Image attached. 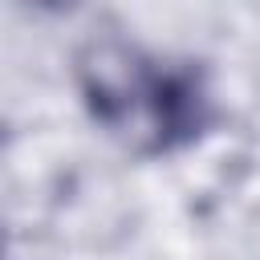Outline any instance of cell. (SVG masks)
Listing matches in <instances>:
<instances>
[{
    "instance_id": "cell-1",
    "label": "cell",
    "mask_w": 260,
    "mask_h": 260,
    "mask_svg": "<svg viewBox=\"0 0 260 260\" xmlns=\"http://www.w3.org/2000/svg\"><path fill=\"white\" fill-rule=\"evenodd\" d=\"M162 69L167 57L150 53L114 24L85 32L69 53V77L77 102L110 138H118L134 154L162 85Z\"/></svg>"
},
{
    "instance_id": "cell-2",
    "label": "cell",
    "mask_w": 260,
    "mask_h": 260,
    "mask_svg": "<svg viewBox=\"0 0 260 260\" xmlns=\"http://www.w3.org/2000/svg\"><path fill=\"white\" fill-rule=\"evenodd\" d=\"M24 8H32V12H41V16H69V12H77L85 0H20Z\"/></svg>"
}]
</instances>
